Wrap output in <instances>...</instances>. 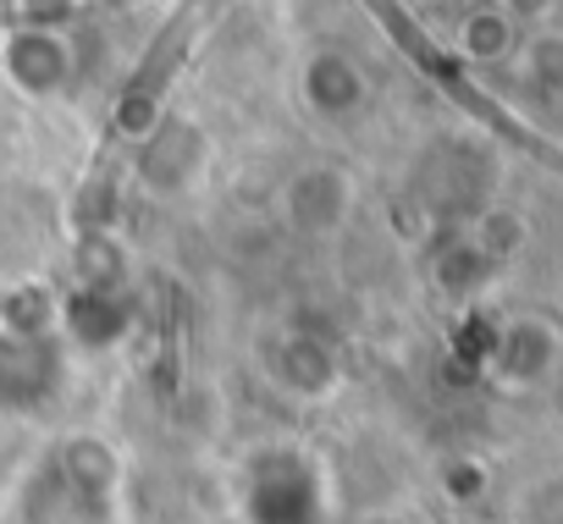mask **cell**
Returning <instances> with one entry per match:
<instances>
[{
  "instance_id": "cell-1",
  "label": "cell",
  "mask_w": 563,
  "mask_h": 524,
  "mask_svg": "<svg viewBox=\"0 0 563 524\" xmlns=\"http://www.w3.org/2000/svg\"><path fill=\"white\" fill-rule=\"evenodd\" d=\"M122 458L106 436L56 442L23 480L12 524H117Z\"/></svg>"
},
{
  "instance_id": "cell-2",
  "label": "cell",
  "mask_w": 563,
  "mask_h": 524,
  "mask_svg": "<svg viewBox=\"0 0 563 524\" xmlns=\"http://www.w3.org/2000/svg\"><path fill=\"white\" fill-rule=\"evenodd\" d=\"M62 387H67V354L51 332L0 326V409L40 414L62 403Z\"/></svg>"
},
{
  "instance_id": "cell-3",
  "label": "cell",
  "mask_w": 563,
  "mask_h": 524,
  "mask_svg": "<svg viewBox=\"0 0 563 524\" xmlns=\"http://www.w3.org/2000/svg\"><path fill=\"white\" fill-rule=\"evenodd\" d=\"M243 502H249L254 524H321L316 469L299 453H288V447H271V453L254 458Z\"/></svg>"
},
{
  "instance_id": "cell-4",
  "label": "cell",
  "mask_w": 563,
  "mask_h": 524,
  "mask_svg": "<svg viewBox=\"0 0 563 524\" xmlns=\"http://www.w3.org/2000/svg\"><path fill=\"white\" fill-rule=\"evenodd\" d=\"M210 166V138L199 122L188 116H155L144 133H139V155H133V171L150 193H183L205 177Z\"/></svg>"
},
{
  "instance_id": "cell-5",
  "label": "cell",
  "mask_w": 563,
  "mask_h": 524,
  "mask_svg": "<svg viewBox=\"0 0 563 524\" xmlns=\"http://www.w3.org/2000/svg\"><path fill=\"white\" fill-rule=\"evenodd\" d=\"M294 89H299V105L316 116V122H349L365 111L371 100V78L365 67L338 51V45H316L299 56V73H294Z\"/></svg>"
},
{
  "instance_id": "cell-6",
  "label": "cell",
  "mask_w": 563,
  "mask_h": 524,
  "mask_svg": "<svg viewBox=\"0 0 563 524\" xmlns=\"http://www.w3.org/2000/svg\"><path fill=\"white\" fill-rule=\"evenodd\" d=\"M260 359H265V376H271L282 392H294V398H321V392L338 381V359H332V348H327L316 332H305V326H282V332H271Z\"/></svg>"
},
{
  "instance_id": "cell-7",
  "label": "cell",
  "mask_w": 563,
  "mask_h": 524,
  "mask_svg": "<svg viewBox=\"0 0 563 524\" xmlns=\"http://www.w3.org/2000/svg\"><path fill=\"white\" fill-rule=\"evenodd\" d=\"M282 210H288V221L310 237H327L349 221L354 210V188L338 166H305L288 177V193H282Z\"/></svg>"
},
{
  "instance_id": "cell-8",
  "label": "cell",
  "mask_w": 563,
  "mask_h": 524,
  "mask_svg": "<svg viewBox=\"0 0 563 524\" xmlns=\"http://www.w3.org/2000/svg\"><path fill=\"white\" fill-rule=\"evenodd\" d=\"M7 78L29 94H56L73 78V45L51 29H23L7 40Z\"/></svg>"
},
{
  "instance_id": "cell-9",
  "label": "cell",
  "mask_w": 563,
  "mask_h": 524,
  "mask_svg": "<svg viewBox=\"0 0 563 524\" xmlns=\"http://www.w3.org/2000/svg\"><path fill=\"white\" fill-rule=\"evenodd\" d=\"M365 524H409V519H393V513H376V519H365Z\"/></svg>"
}]
</instances>
